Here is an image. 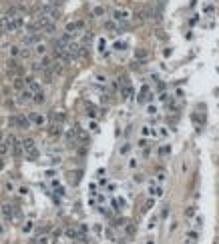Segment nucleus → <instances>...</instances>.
Listing matches in <instances>:
<instances>
[{
    "mask_svg": "<svg viewBox=\"0 0 219 244\" xmlns=\"http://www.w3.org/2000/svg\"><path fill=\"white\" fill-rule=\"evenodd\" d=\"M127 48H129V42H127V40H117V42L113 44V50H115V52H125Z\"/></svg>",
    "mask_w": 219,
    "mask_h": 244,
    "instance_id": "ddd939ff",
    "label": "nucleus"
},
{
    "mask_svg": "<svg viewBox=\"0 0 219 244\" xmlns=\"http://www.w3.org/2000/svg\"><path fill=\"white\" fill-rule=\"evenodd\" d=\"M131 10H127V8H115L113 10V20L117 24H125V22H129L131 20Z\"/></svg>",
    "mask_w": 219,
    "mask_h": 244,
    "instance_id": "f03ea898",
    "label": "nucleus"
},
{
    "mask_svg": "<svg viewBox=\"0 0 219 244\" xmlns=\"http://www.w3.org/2000/svg\"><path fill=\"white\" fill-rule=\"evenodd\" d=\"M129 168H137V158H129Z\"/></svg>",
    "mask_w": 219,
    "mask_h": 244,
    "instance_id": "c03bdc74",
    "label": "nucleus"
},
{
    "mask_svg": "<svg viewBox=\"0 0 219 244\" xmlns=\"http://www.w3.org/2000/svg\"><path fill=\"white\" fill-rule=\"evenodd\" d=\"M147 50H143V48H137L135 50V58H137V62H143V60H147Z\"/></svg>",
    "mask_w": 219,
    "mask_h": 244,
    "instance_id": "2eb2a0df",
    "label": "nucleus"
},
{
    "mask_svg": "<svg viewBox=\"0 0 219 244\" xmlns=\"http://www.w3.org/2000/svg\"><path fill=\"white\" fill-rule=\"evenodd\" d=\"M8 54H10V58H18V56H20V46L12 44V46L8 48Z\"/></svg>",
    "mask_w": 219,
    "mask_h": 244,
    "instance_id": "f3484780",
    "label": "nucleus"
},
{
    "mask_svg": "<svg viewBox=\"0 0 219 244\" xmlns=\"http://www.w3.org/2000/svg\"><path fill=\"white\" fill-rule=\"evenodd\" d=\"M18 194H20V196H26V194H28V188H26V186H20L18 188Z\"/></svg>",
    "mask_w": 219,
    "mask_h": 244,
    "instance_id": "58836bf2",
    "label": "nucleus"
},
{
    "mask_svg": "<svg viewBox=\"0 0 219 244\" xmlns=\"http://www.w3.org/2000/svg\"><path fill=\"white\" fill-rule=\"evenodd\" d=\"M44 176H46V178H48V180H50V178L54 176V170H46V174H44Z\"/></svg>",
    "mask_w": 219,
    "mask_h": 244,
    "instance_id": "49530a36",
    "label": "nucleus"
},
{
    "mask_svg": "<svg viewBox=\"0 0 219 244\" xmlns=\"http://www.w3.org/2000/svg\"><path fill=\"white\" fill-rule=\"evenodd\" d=\"M2 32H4V30H0V36H2Z\"/></svg>",
    "mask_w": 219,
    "mask_h": 244,
    "instance_id": "603ef678",
    "label": "nucleus"
},
{
    "mask_svg": "<svg viewBox=\"0 0 219 244\" xmlns=\"http://www.w3.org/2000/svg\"><path fill=\"white\" fill-rule=\"evenodd\" d=\"M195 212H197V208H195V206H189V208H187V212H185V216H187V218H193Z\"/></svg>",
    "mask_w": 219,
    "mask_h": 244,
    "instance_id": "c756f323",
    "label": "nucleus"
},
{
    "mask_svg": "<svg viewBox=\"0 0 219 244\" xmlns=\"http://www.w3.org/2000/svg\"><path fill=\"white\" fill-rule=\"evenodd\" d=\"M28 102H32V92L28 90V88H24V90H20V94L16 96V104H28Z\"/></svg>",
    "mask_w": 219,
    "mask_h": 244,
    "instance_id": "0eeeda50",
    "label": "nucleus"
},
{
    "mask_svg": "<svg viewBox=\"0 0 219 244\" xmlns=\"http://www.w3.org/2000/svg\"><path fill=\"white\" fill-rule=\"evenodd\" d=\"M20 144H22V150L26 152V156H28L30 160H36V158H38V150H36V144H34L32 138L20 140Z\"/></svg>",
    "mask_w": 219,
    "mask_h": 244,
    "instance_id": "f257e3e1",
    "label": "nucleus"
},
{
    "mask_svg": "<svg viewBox=\"0 0 219 244\" xmlns=\"http://www.w3.org/2000/svg\"><path fill=\"white\" fill-rule=\"evenodd\" d=\"M6 142H8V148L12 150V154H14V156H20V154L24 152V150H22V144H20V140L16 138V136H12V134H8V138H6Z\"/></svg>",
    "mask_w": 219,
    "mask_h": 244,
    "instance_id": "7ed1b4c3",
    "label": "nucleus"
},
{
    "mask_svg": "<svg viewBox=\"0 0 219 244\" xmlns=\"http://www.w3.org/2000/svg\"><path fill=\"white\" fill-rule=\"evenodd\" d=\"M102 14H105V8H102V6L93 8V16H95V18H99V16H102Z\"/></svg>",
    "mask_w": 219,
    "mask_h": 244,
    "instance_id": "a878e982",
    "label": "nucleus"
},
{
    "mask_svg": "<svg viewBox=\"0 0 219 244\" xmlns=\"http://www.w3.org/2000/svg\"><path fill=\"white\" fill-rule=\"evenodd\" d=\"M157 134H159V136H163V138H167V136H169V130H167V126H159Z\"/></svg>",
    "mask_w": 219,
    "mask_h": 244,
    "instance_id": "bb28decb",
    "label": "nucleus"
},
{
    "mask_svg": "<svg viewBox=\"0 0 219 244\" xmlns=\"http://www.w3.org/2000/svg\"><path fill=\"white\" fill-rule=\"evenodd\" d=\"M32 102H34V104H44V102H46V94H44L42 90L34 92V94H32Z\"/></svg>",
    "mask_w": 219,
    "mask_h": 244,
    "instance_id": "4468645a",
    "label": "nucleus"
},
{
    "mask_svg": "<svg viewBox=\"0 0 219 244\" xmlns=\"http://www.w3.org/2000/svg\"><path fill=\"white\" fill-rule=\"evenodd\" d=\"M147 114L155 116V114H157V106H155V104H149V106H147Z\"/></svg>",
    "mask_w": 219,
    "mask_h": 244,
    "instance_id": "7c9ffc66",
    "label": "nucleus"
},
{
    "mask_svg": "<svg viewBox=\"0 0 219 244\" xmlns=\"http://www.w3.org/2000/svg\"><path fill=\"white\" fill-rule=\"evenodd\" d=\"M32 230H34V222L32 220H26L24 224H22V232H24V234H30Z\"/></svg>",
    "mask_w": 219,
    "mask_h": 244,
    "instance_id": "a211bd4d",
    "label": "nucleus"
},
{
    "mask_svg": "<svg viewBox=\"0 0 219 244\" xmlns=\"http://www.w3.org/2000/svg\"><path fill=\"white\" fill-rule=\"evenodd\" d=\"M97 82H99V84H107V76H102V74H97Z\"/></svg>",
    "mask_w": 219,
    "mask_h": 244,
    "instance_id": "4c0bfd02",
    "label": "nucleus"
},
{
    "mask_svg": "<svg viewBox=\"0 0 219 244\" xmlns=\"http://www.w3.org/2000/svg\"><path fill=\"white\" fill-rule=\"evenodd\" d=\"M139 148H147V140H145V138L139 140Z\"/></svg>",
    "mask_w": 219,
    "mask_h": 244,
    "instance_id": "a18cd8bd",
    "label": "nucleus"
},
{
    "mask_svg": "<svg viewBox=\"0 0 219 244\" xmlns=\"http://www.w3.org/2000/svg\"><path fill=\"white\" fill-rule=\"evenodd\" d=\"M121 94H123V98H133V88L127 84V86L121 88Z\"/></svg>",
    "mask_w": 219,
    "mask_h": 244,
    "instance_id": "6ab92c4d",
    "label": "nucleus"
},
{
    "mask_svg": "<svg viewBox=\"0 0 219 244\" xmlns=\"http://www.w3.org/2000/svg\"><path fill=\"white\" fill-rule=\"evenodd\" d=\"M169 152H171V146H169V144H163V146L159 148V156H167Z\"/></svg>",
    "mask_w": 219,
    "mask_h": 244,
    "instance_id": "5701e85b",
    "label": "nucleus"
},
{
    "mask_svg": "<svg viewBox=\"0 0 219 244\" xmlns=\"http://www.w3.org/2000/svg\"><path fill=\"white\" fill-rule=\"evenodd\" d=\"M4 188L8 192H12V190H14V184H12V182H4Z\"/></svg>",
    "mask_w": 219,
    "mask_h": 244,
    "instance_id": "37998d69",
    "label": "nucleus"
},
{
    "mask_svg": "<svg viewBox=\"0 0 219 244\" xmlns=\"http://www.w3.org/2000/svg\"><path fill=\"white\" fill-rule=\"evenodd\" d=\"M0 212H2V216H4L6 220H12V218H14V212H12V206L10 204H4L0 208Z\"/></svg>",
    "mask_w": 219,
    "mask_h": 244,
    "instance_id": "f8f14e48",
    "label": "nucleus"
},
{
    "mask_svg": "<svg viewBox=\"0 0 219 244\" xmlns=\"http://www.w3.org/2000/svg\"><path fill=\"white\" fill-rule=\"evenodd\" d=\"M38 42H42V34H40V32L26 34L24 38H22V44H24V46H34V44H38Z\"/></svg>",
    "mask_w": 219,
    "mask_h": 244,
    "instance_id": "423d86ee",
    "label": "nucleus"
},
{
    "mask_svg": "<svg viewBox=\"0 0 219 244\" xmlns=\"http://www.w3.org/2000/svg\"><path fill=\"white\" fill-rule=\"evenodd\" d=\"M195 230H199L201 228V226H203V218H201V216H197V218H195Z\"/></svg>",
    "mask_w": 219,
    "mask_h": 244,
    "instance_id": "72a5a7b5",
    "label": "nucleus"
},
{
    "mask_svg": "<svg viewBox=\"0 0 219 244\" xmlns=\"http://www.w3.org/2000/svg\"><path fill=\"white\" fill-rule=\"evenodd\" d=\"M28 120H30V124H36V126H44V124H46V118H44L42 114H36V112H32V114L28 116Z\"/></svg>",
    "mask_w": 219,
    "mask_h": 244,
    "instance_id": "1a4fd4ad",
    "label": "nucleus"
},
{
    "mask_svg": "<svg viewBox=\"0 0 219 244\" xmlns=\"http://www.w3.org/2000/svg\"><path fill=\"white\" fill-rule=\"evenodd\" d=\"M48 134L52 136V138H59L60 134H63V124H56V122H52V124L48 126Z\"/></svg>",
    "mask_w": 219,
    "mask_h": 244,
    "instance_id": "9d476101",
    "label": "nucleus"
},
{
    "mask_svg": "<svg viewBox=\"0 0 219 244\" xmlns=\"http://www.w3.org/2000/svg\"><path fill=\"white\" fill-rule=\"evenodd\" d=\"M12 86H14L16 88V90H24V78H20V76H16L14 78V82H12Z\"/></svg>",
    "mask_w": 219,
    "mask_h": 244,
    "instance_id": "dca6fc26",
    "label": "nucleus"
},
{
    "mask_svg": "<svg viewBox=\"0 0 219 244\" xmlns=\"http://www.w3.org/2000/svg\"><path fill=\"white\" fill-rule=\"evenodd\" d=\"M8 142H6V140H4V142H0V156H4V154H8Z\"/></svg>",
    "mask_w": 219,
    "mask_h": 244,
    "instance_id": "b1692460",
    "label": "nucleus"
},
{
    "mask_svg": "<svg viewBox=\"0 0 219 244\" xmlns=\"http://www.w3.org/2000/svg\"><path fill=\"white\" fill-rule=\"evenodd\" d=\"M165 178H167L165 172H159V174H157V182H165Z\"/></svg>",
    "mask_w": 219,
    "mask_h": 244,
    "instance_id": "a19ab883",
    "label": "nucleus"
},
{
    "mask_svg": "<svg viewBox=\"0 0 219 244\" xmlns=\"http://www.w3.org/2000/svg\"><path fill=\"white\" fill-rule=\"evenodd\" d=\"M97 48H99V52H105V48H107V40H105V36H101V38L97 40Z\"/></svg>",
    "mask_w": 219,
    "mask_h": 244,
    "instance_id": "4be33fe9",
    "label": "nucleus"
},
{
    "mask_svg": "<svg viewBox=\"0 0 219 244\" xmlns=\"http://www.w3.org/2000/svg\"><path fill=\"white\" fill-rule=\"evenodd\" d=\"M2 232H4V228H2V226H0V234H2Z\"/></svg>",
    "mask_w": 219,
    "mask_h": 244,
    "instance_id": "8fccbe9b",
    "label": "nucleus"
},
{
    "mask_svg": "<svg viewBox=\"0 0 219 244\" xmlns=\"http://www.w3.org/2000/svg\"><path fill=\"white\" fill-rule=\"evenodd\" d=\"M87 116H88V118H95V116H97V110H95V106H88V108H87Z\"/></svg>",
    "mask_w": 219,
    "mask_h": 244,
    "instance_id": "2f4dec72",
    "label": "nucleus"
},
{
    "mask_svg": "<svg viewBox=\"0 0 219 244\" xmlns=\"http://www.w3.org/2000/svg\"><path fill=\"white\" fill-rule=\"evenodd\" d=\"M147 192H149V196L151 198H159V196H163L165 192H163V186H159L157 182H149V186H147Z\"/></svg>",
    "mask_w": 219,
    "mask_h": 244,
    "instance_id": "39448f33",
    "label": "nucleus"
},
{
    "mask_svg": "<svg viewBox=\"0 0 219 244\" xmlns=\"http://www.w3.org/2000/svg\"><path fill=\"white\" fill-rule=\"evenodd\" d=\"M135 182H143V176H141V174H135Z\"/></svg>",
    "mask_w": 219,
    "mask_h": 244,
    "instance_id": "09e8293b",
    "label": "nucleus"
},
{
    "mask_svg": "<svg viewBox=\"0 0 219 244\" xmlns=\"http://www.w3.org/2000/svg\"><path fill=\"white\" fill-rule=\"evenodd\" d=\"M64 30L70 34H74L77 30H84V20H73V22H68L66 26H64Z\"/></svg>",
    "mask_w": 219,
    "mask_h": 244,
    "instance_id": "6e6552de",
    "label": "nucleus"
},
{
    "mask_svg": "<svg viewBox=\"0 0 219 244\" xmlns=\"http://www.w3.org/2000/svg\"><path fill=\"white\" fill-rule=\"evenodd\" d=\"M117 26H119V24L115 22V20H107V22H105V28H107V30H117Z\"/></svg>",
    "mask_w": 219,
    "mask_h": 244,
    "instance_id": "393cba45",
    "label": "nucleus"
},
{
    "mask_svg": "<svg viewBox=\"0 0 219 244\" xmlns=\"http://www.w3.org/2000/svg\"><path fill=\"white\" fill-rule=\"evenodd\" d=\"M0 142H2V132H0Z\"/></svg>",
    "mask_w": 219,
    "mask_h": 244,
    "instance_id": "3c124183",
    "label": "nucleus"
},
{
    "mask_svg": "<svg viewBox=\"0 0 219 244\" xmlns=\"http://www.w3.org/2000/svg\"><path fill=\"white\" fill-rule=\"evenodd\" d=\"M167 96H169V94H167V92H163V94H159V100L165 102V100H167Z\"/></svg>",
    "mask_w": 219,
    "mask_h": 244,
    "instance_id": "de8ad7c7",
    "label": "nucleus"
},
{
    "mask_svg": "<svg viewBox=\"0 0 219 244\" xmlns=\"http://www.w3.org/2000/svg\"><path fill=\"white\" fill-rule=\"evenodd\" d=\"M119 152H121L123 156H125V154H129V152H131V144H123L121 148H119Z\"/></svg>",
    "mask_w": 219,
    "mask_h": 244,
    "instance_id": "c85d7f7f",
    "label": "nucleus"
},
{
    "mask_svg": "<svg viewBox=\"0 0 219 244\" xmlns=\"http://www.w3.org/2000/svg\"><path fill=\"white\" fill-rule=\"evenodd\" d=\"M153 206H155V198H149V200H147V204H145V210H151Z\"/></svg>",
    "mask_w": 219,
    "mask_h": 244,
    "instance_id": "f704fd0d",
    "label": "nucleus"
},
{
    "mask_svg": "<svg viewBox=\"0 0 219 244\" xmlns=\"http://www.w3.org/2000/svg\"><path fill=\"white\" fill-rule=\"evenodd\" d=\"M64 234H66L70 240H77V236H78V230H77V228H66V230H64Z\"/></svg>",
    "mask_w": 219,
    "mask_h": 244,
    "instance_id": "412c9836",
    "label": "nucleus"
},
{
    "mask_svg": "<svg viewBox=\"0 0 219 244\" xmlns=\"http://www.w3.org/2000/svg\"><path fill=\"white\" fill-rule=\"evenodd\" d=\"M30 54H32V52H30V50H28V48H20V56L18 58H30Z\"/></svg>",
    "mask_w": 219,
    "mask_h": 244,
    "instance_id": "cd10ccee",
    "label": "nucleus"
},
{
    "mask_svg": "<svg viewBox=\"0 0 219 244\" xmlns=\"http://www.w3.org/2000/svg\"><path fill=\"white\" fill-rule=\"evenodd\" d=\"M141 134H143V136H151V126H143Z\"/></svg>",
    "mask_w": 219,
    "mask_h": 244,
    "instance_id": "c9c22d12",
    "label": "nucleus"
},
{
    "mask_svg": "<svg viewBox=\"0 0 219 244\" xmlns=\"http://www.w3.org/2000/svg\"><path fill=\"white\" fill-rule=\"evenodd\" d=\"M46 50H48V46H46V44L44 42H38V44H34V48H32V52L36 54V56H46Z\"/></svg>",
    "mask_w": 219,
    "mask_h": 244,
    "instance_id": "9b49d317",
    "label": "nucleus"
},
{
    "mask_svg": "<svg viewBox=\"0 0 219 244\" xmlns=\"http://www.w3.org/2000/svg\"><path fill=\"white\" fill-rule=\"evenodd\" d=\"M88 128H91V132H99V130H101V128H99V124L95 122V120H91V122H88Z\"/></svg>",
    "mask_w": 219,
    "mask_h": 244,
    "instance_id": "473e14b6",
    "label": "nucleus"
},
{
    "mask_svg": "<svg viewBox=\"0 0 219 244\" xmlns=\"http://www.w3.org/2000/svg\"><path fill=\"white\" fill-rule=\"evenodd\" d=\"M64 118H66V116H64L63 112H54V114H52V122H56V124H63Z\"/></svg>",
    "mask_w": 219,
    "mask_h": 244,
    "instance_id": "aec40b11",
    "label": "nucleus"
},
{
    "mask_svg": "<svg viewBox=\"0 0 219 244\" xmlns=\"http://www.w3.org/2000/svg\"><path fill=\"white\" fill-rule=\"evenodd\" d=\"M187 236H189V240H191V242H195V240H197V232H195V230H191V232H189Z\"/></svg>",
    "mask_w": 219,
    "mask_h": 244,
    "instance_id": "79ce46f5",
    "label": "nucleus"
},
{
    "mask_svg": "<svg viewBox=\"0 0 219 244\" xmlns=\"http://www.w3.org/2000/svg\"><path fill=\"white\" fill-rule=\"evenodd\" d=\"M157 220H159V218H157V216H153L151 220H149V228H155V226H157Z\"/></svg>",
    "mask_w": 219,
    "mask_h": 244,
    "instance_id": "ea45409f",
    "label": "nucleus"
},
{
    "mask_svg": "<svg viewBox=\"0 0 219 244\" xmlns=\"http://www.w3.org/2000/svg\"><path fill=\"white\" fill-rule=\"evenodd\" d=\"M93 232L101 236V234H102V226H101V224H95V226H93Z\"/></svg>",
    "mask_w": 219,
    "mask_h": 244,
    "instance_id": "e433bc0d",
    "label": "nucleus"
},
{
    "mask_svg": "<svg viewBox=\"0 0 219 244\" xmlns=\"http://www.w3.org/2000/svg\"><path fill=\"white\" fill-rule=\"evenodd\" d=\"M10 124L18 126V128H22V130H28L30 128V120H28V116L18 114V116H12V118H10Z\"/></svg>",
    "mask_w": 219,
    "mask_h": 244,
    "instance_id": "20e7f679",
    "label": "nucleus"
}]
</instances>
